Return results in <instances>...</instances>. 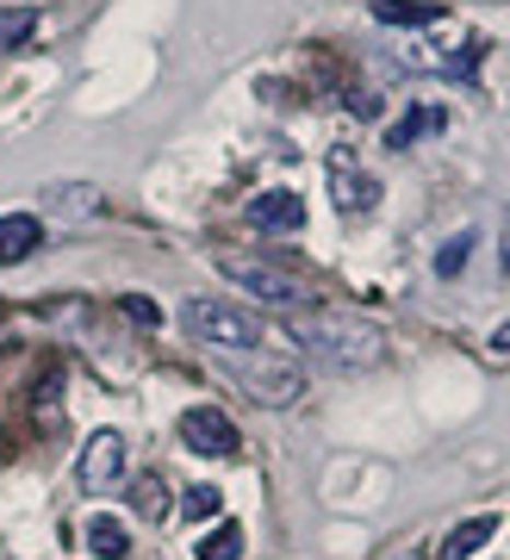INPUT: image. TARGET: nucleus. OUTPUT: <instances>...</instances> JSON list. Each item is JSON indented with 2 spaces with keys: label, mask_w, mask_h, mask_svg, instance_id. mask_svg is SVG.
I'll return each instance as SVG.
<instances>
[{
  "label": "nucleus",
  "mask_w": 510,
  "mask_h": 560,
  "mask_svg": "<svg viewBox=\"0 0 510 560\" xmlns=\"http://www.w3.org/2000/svg\"><path fill=\"white\" fill-rule=\"evenodd\" d=\"M287 337L299 349H312L317 361H331V368H373L386 355V337L368 318H343V312H293Z\"/></svg>",
  "instance_id": "nucleus-1"
},
{
  "label": "nucleus",
  "mask_w": 510,
  "mask_h": 560,
  "mask_svg": "<svg viewBox=\"0 0 510 560\" xmlns=\"http://www.w3.org/2000/svg\"><path fill=\"white\" fill-rule=\"evenodd\" d=\"M187 330H194L206 349H218V355H243V349H262V318L255 312H243V305L231 300H187Z\"/></svg>",
  "instance_id": "nucleus-2"
},
{
  "label": "nucleus",
  "mask_w": 510,
  "mask_h": 560,
  "mask_svg": "<svg viewBox=\"0 0 510 560\" xmlns=\"http://www.w3.org/2000/svg\"><path fill=\"white\" fill-rule=\"evenodd\" d=\"M218 268H224V280H236L250 300L280 305V312H312L305 280H293L287 268H275V261H262V256H218Z\"/></svg>",
  "instance_id": "nucleus-3"
},
{
  "label": "nucleus",
  "mask_w": 510,
  "mask_h": 560,
  "mask_svg": "<svg viewBox=\"0 0 510 560\" xmlns=\"http://www.w3.org/2000/svg\"><path fill=\"white\" fill-rule=\"evenodd\" d=\"M231 361V374L250 386L262 405H293L305 393V374H299L293 361H280L275 349H243V355H224Z\"/></svg>",
  "instance_id": "nucleus-4"
},
{
  "label": "nucleus",
  "mask_w": 510,
  "mask_h": 560,
  "mask_svg": "<svg viewBox=\"0 0 510 560\" xmlns=\"http://www.w3.org/2000/svg\"><path fill=\"white\" fill-rule=\"evenodd\" d=\"M181 442H187L194 455H206V460H231L236 448H243L236 423L224 418L218 405H194V411H181Z\"/></svg>",
  "instance_id": "nucleus-5"
},
{
  "label": "nucleus",
  "mask_w": 510,
  "mask_h": 560,
  "mask_svg": "<svg viewBox=\"0 0 510 560\" xmlns=\"http://www.w3.org/2000/svg\"><path fill=\"white\" fill-rule=\"evenodd\" d=\"M76 480H81V492H113L125 480V436L118 430H94L88 436V448L76 460Z\"/></svg>",
  "instance_id": "nucleus-6"
},
{
  "label": "nucleus",
  "mask_w": 510,
  "mask_h": 560,
  "mask_svg": "<svg viewBox=\"0 0 510 560\" xmlns=\"http://www.w3.org/2000/svg\"><path fill=\"white\" fill-rule=\"evenodd\" d=\"M106 212V200H100V187H88V180H50L44 187V219L57 224H88Z\"/></svg>",
  "instance_id": "nucleus-7"
},
{
  "label": "nucleus",
  "mask_w": 510,
  "mask_h": 560,
  "mask_svg": "<svg viewBox=\"0 0 510 560\" xmlns=\"http://www.w3.org/2000/svg\"><path fill=\"white\" fill-rule=\"evenodd\" d=\"M331 194H336V206H343V212H368V206L380 200V180L361 175L349 150H336V156H331Z\"/></svg>",
  "instance_id": "nucleus-8"
},
{
  "label": "nucleus",
  "mask_w": 510,
  "mask_h": 560,
  "mask_svg": "<svg viewBox=\"0 0 510 560\" xmlns=\"http://www.w3.org/2000/svg\"><path fill=\"white\" fill-rule=\"evenodd\" d=\"M250 224H255V231H299V224H305V200L287 194V187L255 194V200H250Z\"/></svg>",
  "instance_id": "nucleus-9"
},
{
  "label": "nucleus",
  "mask_w": 510,
  "mask_h": 560,
  "mask_svg": "<svg viewBox=\"0 0 510 560\" xmlns=\"http://www.w3.org/2000/svg\"><path fill=\"white\" fill-rule=\"evenodd\" d=\"M38 243H44V219H38V212H7V219H0V268L25 261Z\"/></svg>",
  "instance_id": "nucleus-10"
},
{
  "label": "nucleus",
  "mask_w": 510,
  "mask_h": 560,
  "mask_svg": "<svg viewBox=\"0 0 510 560\" xmlns=\"http://www.w3.org/2000/svg\"><path fill=\"white\" fill-rule=\"evenodd\" d=\"M491 536H498V517H467V523H454L449 536H442V548H436V560H473Z\"/></svg>",
  "instance_id": "nucleus-11"
},
{
  "label": "nucleus",
  "mask_w": 510,
  "mask_h": 560,
  "mask_svg": "<svg viewBox=\"0 0 510 560\" xmlns=\"http://www.w3.org/2000/svg\"><path fill=\"white\" fill-rule=\"evenodd\" d=\"M430 131H442V106H412V113L386 131V150H412V143L430 138Z\"/></svg>",
  "instance_id": "nucleus-12"
},
{
  "label": "nucleus",
  "mask_w": 510,
  "mask_h": 560,
  "mask_svg": "<svg viewBox=\"0 0 510 560\" xmlns=\"http://www.w3.org/2000/svg\"><path fill=\"white\" fill-rule=\"evenodd\" d=\"M373 20L380 25H436L442 7H430V0H373Z\"/></svg>",
  "instance_id": "nucleus-13"
},
{
  "label": "nucleus",
  "mask_w": 510,
  "mask_h": 560,
  "mask_svg": "<svg viewBox=\"0 0 510 560\" xmlns=\"http://www.w3.org/2000/svg\"><path fill=\"white\" fill-rule=\"evenodd\" d=\"M88 548H94L100 560H125L131 536H125V523L118 517H88Z\"/></svg>",
  "instance_id": "nucleus-14"
},
{
  "label": "nucleus",
  "mask_w": 510,
  "mask_h": 560,
  "mask_svg": "<svg viewBox=\"0 0 510 560\" xmlns=\"http://www.w3.org/2000/svg\"><path fill=\"white\" fill-rule=\"evenodd\" d=\"M32 32H38V7H0V50H25Z\"/></svg>",
  "instance_id": "nucleus-15"
},
{
  "label": "nucleus",
  "mask_w": 510,
  "mask_h": 560,
  "mask_svg": "<svg viewBox=\"0 0 510 560\" xmlns=\"http://www.w3.org/2000/svg\"><path fill=\"white\" fill-rule=\"evenodd\" d=\"M243 555V523H218L212 536L199 541V560H236Z\"/></svg>",
  "instance_id": "nucleus-16"
},
{
  "label": "nucleus",
  "mask_w": 510,
  "mask_h": 560,
  "mask_svg": "<svg viewBox=\"0 0 510 560\" xmlns=\"http://www.w3.org/2000/svg\"><path fill=\"white\" fill-rule=\"evenodd\" d=\"M131 504H138V517H162V480L157 474H143V480L131 486Z\"/></svg>",
  "instance_id": "nucleus-17"
},
{
  "label": "nucleus",
  "mask_w": 510,
  "mask_h": 560,
  "mask_svg": "<svg viewBox=\"0 0 510 560\" xmlns=\"http://www.w3.org/2000/svg\"><path fill=\"white\" fill-rule=\"evenodd\" d=\"M467 249H473L467 231H461V237H449V243H442V256H436V275H461V268H467Z\"/></svg>",
  "instance_id": "nucleus-18"
},
{
  "label": "nucleus",
  "mask_w": 510,
  "mask_h": 560,
  "mask_svg": "<svg viewBox=\"0 0 510 560\" xmlns=\"http://www.w3.org/2000/svg\"><path fill=\"white\" fill-rule=\"evenodd\" d=\"M218 504H224V492H218V486H194V492L181 499V511H187V517H218Z\"/></svg>",
  "instance_id": "nucleus-19"
},
{
  "label": "nucleus",
  "mask_w": 510,
  "mask_h": 560,
  "mask_svg": "<svg viewBox=\"0 0 510 560\" xmlns=\"http://www.w3.org/2000/svg\"><path fill=\"white\" fill-rule=\"evenodd\" d=\"M125 312H131V318L143 324V330H150V324H162V312L150 300H143V293H125Z\"/></svg>",
  "instance_id": "nucleus-20"
}]
</instances>
